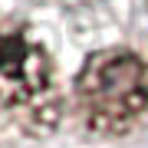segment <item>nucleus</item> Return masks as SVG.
I'll list each match as a JSON object with an SVG mask.
<instances>
[{"mask_svg":"<svg viewBox=\"0 0 148 148\" xmlns=\"http://www.w3.org/2000/svg\"><path fill=\"white\" fill-rule=\"evenodd\" d=\"M49 3H73V0H49Z\"/></svg>","mask_w":148,"mask_h":148,"instance_id":"obj_3","label":"nucleus"},{"mask_svg":"<svg viewBox=\"0 0 148 148\" xmlns=\"http://www.w3.org/2000/svg\"><path fill=\"white\" fill-rule=\"evenodd\" d=\"M69 112L86 135L122 138L148 119V63L128 46H106L82 59L69 89Z\"/></svg>","mask_w":148,"mask_h":148,"instance_id":"obj_2","label":"nucleus"},{"mask_svg":"<svg viewBox=\"0 0 148 148\" xmlns=\"http://www.w3.org/2000/svg\"><path fill=\"white\" fill-rule=\"evenodd\" d=\"M63 76L27 20L0 13V148H30L63 122Z\"/></svg>","mask_w":148,"mask_h":148,"instance_id":"obj_1","label":"nucleus"}]
</instances>
